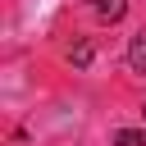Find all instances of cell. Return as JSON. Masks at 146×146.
<instances>
[{
    "label": "cell",
    "mask_w": 146,
    "mask_h": 146,
    "mask_svg": "<svg viewBox=\"0 0 146 146\" xmlns=\"http://www.w3.org/2000/svg\"><path fill=\"white\" fill-rule=\"evenodd\" d=\"M87 5H91V14L105 18V23H119V18L128 14V0H87Z\"/></svg>",
    "instance_id": "obj_1"
},
{
    "label": "cell",
    "mask_w": 146,
    "mask_h": 146,
    "mask_svg": "<svg viewBox=\"0 0 146 146\" xmlns=\"http://www.w3.org/2000/svg\"><path fill=\"white\" fill-rule=\"evenodd\" d=\"M114 146H146V132H137V128H123V132H114Z\"/></svg>",
    "instance_id": "obj_3"
},
{
    "label": "cell",
    "mask_w": 146,
    "mask_h": 146,
    "mask_svg": "<svg viewBox=\"0 0 146 146\" xmlns=\"http://www.w3.org/2000/svg\"><path fill=\"white\" fill-rule=\"evenodd\" d=\"M128 64H132L137 73H146V32H137V36L128 41Z\"/></svg>",
    "instance_id": "obj_2"
}]
</instances>
